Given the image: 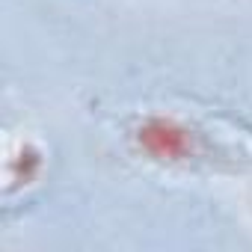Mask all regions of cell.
I'll use <instances>...</instances> for the list:
<instances>
[{"label": "cell", "mask_w": 252, "mask_h": 252, "mask_svg": "<svg viewBox=\"0 0 252 252\" xmlns=\"http://www.w3.org/2000/svg\"><path fill=\"white\" fill-rule=\"evenodd\" d=\"M131 146L158 166H196L208 160V146L202 137L181 119L163 113H149L134 125Z\"/></svg>", "instance_id": "cell-1"}, {"label": "cell", "mask_w": 252, "mask_h": 252, "mask_svg": "<svg viewBox=\"0 0 252 252\" xmlns=\"http://www.w3.org/2000/svg\"><path fill=\"white\" fill-rule=\"evenodd\" d=\"M39 169H42V152L27 140L18 146V152H9V158H6V181L9 184H27L39 175Z\"/></svg>", "instance_id": "cell-2"}]
</instances>
